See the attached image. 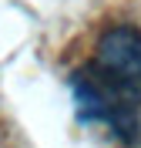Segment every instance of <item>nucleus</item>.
<instances>
[{
	"label": "nucleus",
	"mask_w": 141,
	"mask_h": 148,
	"mask_svg": "<svg viewBox=\"0 0 141 148\" xmlns=\"http://www.w3.org/2000/svg\"><path fill=\"white\" fill-rule=\"evenodd\" d=\"M67 88L84 125L134 141L141 128V30L131 24L104 30L91 61L67 77Z\"/></svg>",
	"instance_id": "1"
}]
</instances>
